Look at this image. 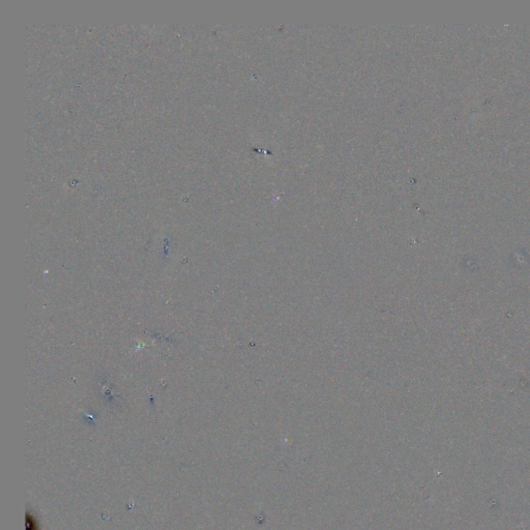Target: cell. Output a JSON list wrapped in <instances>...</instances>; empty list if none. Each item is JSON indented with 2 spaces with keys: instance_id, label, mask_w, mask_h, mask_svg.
Here are the masks:
<instances>
[{
  "instance_id": "cell-1",
  "label": "cell",
  "mask_w": 530,
  "mask_h": 530,
  "mask_svg": "<svg viewBox=\"0 0 530 530\" xmlns=\"http://www.w3.org/2000/svg\"><path fill=\"white\" fill-rule=\"evenodd\" d=\"M27 530H38L34 517L28 513L27 514Z\"/></svg>"
}]
</instances>
